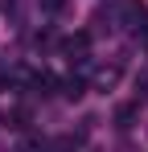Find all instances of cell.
Masks as SVG:
<instances>
[{"label":"cell","mask_w":148,"mask_h":152,"mask_svg":"<svg viewBox=\"0 0 148 152\" xmlns=\"http://www.w3.org/2000/svg\"><path fill=\"white\" fill-rule=\"evenodd\" d=\"M119 17H123V29H132V33H148V4H144V0H127Z\"/></svg>","instance_id":"obj_1"},{"label":"cell","mask_w":148,"mask_h":152,"mask_svg":"<svg viewBox=\"0 0 148 152\" xmlns=\"http://www.w3.org/2000/svg\"><path fill=\"white\" fill-rule=\"evenodd\" d=\"M86 50H91V37H86V33H74V37H66V41H62V53H66L70 62L86 58Z\"/></svg>","instance_id":"obj_2"},{"label":"cell","mask_w":148,"mask_h":152,"mask_svg":"<svg viewBox=\"0 0 148 152\" xmlns=\"http://www.w3.org/2000/svg\"><path fill=\"white\" fill-rule=\"evenodd\" d=\"M115 82H119V66H103V70H99V74H95V82H91V86L107 95V91H111Z\"/></svg>","instance_id":"obj_3"},{"label":"cell","mask_w":148,"mask_h":152,"mask_svg":"<svg viewBox=\"0 0 148 152\" xmlns=\"http://www.w3.org/2000/svg\"><path fill=\"white\" fill-rule=\"evenodd\" d=\"M33 86H37L41 95H49V91L58 86V78H53V74H45V70H41V74H33Z\"/></svg>","instance_id":"obj_4"},{"label":"cell","mask_w":148,"mask_h":152,"mask_svg":"<svg viewBox=\"0 0 148 152\" xmlns=\"http://www.w3.org/2000/svg\"><path fill=\"white\" fill-rule=\"evenodd\" d=\"M62 95L66 99H82V78H66L62 82Z\"/></svg>","instance_id":"obj_5"},{"label":"cell","mask_w":148,"mask_h":152,"mask_svg":"<svg viewBox=\"0 0 148 152\" xmlns=\"http://www.w3.org/2000/svg\"><path fill=\"white\" fill-rule=\"evenodd\" d=\"M17 152H45V144H41V140H33V136H25L21 144H17Z\"/></svg>","instance_id":"obj_6"},{"label":"cell","mask_w":148,"mask_h":152,"mask_svg":"<svg viewBox=\"0 0 148 152\" xmlns=\"http://www.w3.org/2000/svg\"><path fill=\"white\" fill-rule=\"evenodd\" d=\"M41 4H45V8H53V12L62 8V0H41Z\"/></svg>","instance_id":"obj_7"}]
</instances>
